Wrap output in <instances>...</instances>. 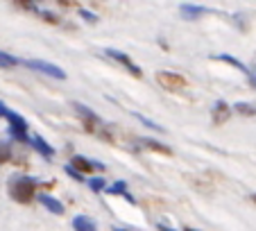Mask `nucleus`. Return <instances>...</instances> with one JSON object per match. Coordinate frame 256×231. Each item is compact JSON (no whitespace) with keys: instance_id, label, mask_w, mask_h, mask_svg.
<instances>
[{"instance_id":"obj_1","label":"nucleus","mask_w":256,"mask_h":231,"mask_svg":"<svg viewBox=\"0 0 256 231\" xmlns=\"http://www.w3.org/2000/svg\"><path fill=\"white\" fill-rule=\"evenodd\" d=\"M0 118H5V120L10 122V134H12V138L20 140V143H30V134H28V132H30V125H28V120H25L20 114L12 111L2 100H0Z\"/></svg>"},{"instance_id":"obj_2","label":"nucleus","mask_w":256,"mask_h":231,"mask_svg":"<svg viewBox=\"0 0 256 231\" xmlns=\"http://www.w3.org/2000/svg\"><path fill=\"white\" fill-rule=\"evenodd\" d=\"M36 179L34 177H14L10 184V195L14 202L20 204H30L36 195Z\"/></svg>"},{"instance_id":"obj_3","label":"nucleus","mask_w":256,"mask_h":231,"mask_svg":"<svg viewBox=\"0 0 256 231\" xmlns=\"http://www.w3.org/2000/svg\"><path fill=\"white\" fill-rule=\"evenodd\" d=\"M20 64L28 68H32V70L41 72V75H48V77H54V80H66V70H64L62 66H57V64H50L46 62V59H20Z\"/></svg>"},{"instance_id":"obj_4","label":"nucleus","mask_w":256,"mask_h":231,"mask_svg":"<svg viewBox=\"0 0 256 231\" xmlns=\"http://www.w3.org/2000/svg\"><path fill=\"white\" fill-rule=\"evenodd\" d=\"M104 54H106V57H112L114 62H118L122 68H125V70H130L134 77H143V70H140V66H136V64L132 62V59L127 57L125 52H120V50H116V48H106Z\"/></svg>"},{"instance_id":"obj_5","label":"nucleus","mask_w":256,"mask_h":231,"mask_svg":"<svg viewBox=\"0 0 256 231\" xmlns=\"http://www.w3.org/2000/svg\"><path fill=\"white\" fill-rule=\"evenodd\" d=\"M156 82H159L164 88H170V91H177V88L186 86L184 77L177 75V72H170V70H159L156 72Z\"/></svg>"},{"instance_id":"obj_6","label":"nucleus","mask_w":256,"mask_h":231,"mask_svg":"<svg viewBox=\"0 0 256 231\" xmlns=\"http://www.w3.org/2000/svg\"><path fill=\"white\" fill-rule=\"evenodd\" d=\"M72 109H75V114H78L80 118L84 120V125L88 127V132H93V127L102 125V118H100V116H98L93 109H88L86 104H82V102H75V104H72Z\"/></svg>"},{"instance_id":"obj_7","label":"nucleus","mask_w":256,"mask_h":231,"mask_svg":"<svg viewBox=\"0 0 256 231\" xmlns=\"http://www.w3.org/2000/svg\"><path fill=\"white\" fill-rule=\"evenodd\" d=\"M68 166H72L78 172H88V170H93V168H96V170H104V166H102L100 161H91V159H86V156H82V154H75Z\"/></svg>"},{"instance_id":"obj_8","label":"nucleus","mask_w":256,"mask_h":231,"mask_svg":"<svg viewBox=\"0 0 256 231\" xmlns=\"http://www.w3.org/2000/svg\"><path fill=\"white\" fill-rule=\"evenodd\" d=\"M30 145H32V148L36 150V152H39L44 159H52V156H54V148L44 138V136H39V134L30 136Z\"/></svg>"},{"instance_id":"obj_9","label":"nucleus","mask_w":256,"mask_h":231,"mask_svg":"<svg viewBox=\"0 0 256 231\" xmlns=\"http://www.w3.org/2000/svg\"><path fill=\"white\" fill-rule=\"evenodd\" d=\"M106 192H109V195H122V198H125L130 204H136L134 195H132V192L127 190V182H122V179H118V182H114L112 186H106Z\"/></svg>"},{"instance_id":"obj_10","label":"nucleus","mask_w":256,"mask_h":231,"mask_svg":"<svg viewBox=\"0 0 256 231\" xmlns=\"http://www.w3.org/2000/svg\"><path fill=\"white\" fill-rule=\"evenodd\" d=\"M179 12H182V16H184L186 20H195L202 14H206V7L193 5V2H184V5H179Z\"/></svg>"},{"instance_id":"obj_11","label":"nucleus","mask_w":256,"mask_h":231,"mask_svg":"<svg viewBox=\"0 0 256 231\" xmlns=\"http://www.w3.org/2000/svg\"><path fill=\"white\" fill-rule=\"evenodd\" d=\"M39 202H41V206L44 208H48L50 213H54V216H64V204L59 202V200H54V198H50V195H39Z\"/></svg>"},{"instance_id":"obj_12","label":"nucleus","mask_w":256,"mask_h":231,"mask_svg":"<svg viewBox=\"0 0 256 231\" xmlns=\"http://www.w3.org/2000/svg\"><path fill=\"white\" fill-rule=\"evenodd\" d=\"M211 59H218V62H224V64H229V66L238 68V70H240V72H245V75L250 77V68H247L242 62H238L236 57H232V54H227V52H220V54H211Z\"/></svg>"},{"instance_id":"obj_13","label":"nucleus","mask_w":256,"mask_h":231,"mask_svg":"<svg viewBox=\"0 0 256 231\" xmlns=\"http://www.w3.org/2000/svg\"><path fill=\"white\" fill-rule=\"evenodd\" d=\"M72 229L75 231H98V224L88 216H75L72 218Z\"/></svg>"},{"instance_id":"obj_14","label":"nucleus","mask_w":256,"mask_h":231,"mask_svg":"<svg viewBox=\"0 0 256 231\" xmlns=\"http://www.w3.org/2000/svg\"><path fill=\"white\" fill-rule=\"evenodd\" d=\"M211 111H213V122H224L229 118V114H232V111H229V104L224 100H218Z\"/></svg>"},{"instance_id":"obj_15","label":"nucleus","mask_w":256,"mask_h":231,"mask_svg":"<svg viewBox=\"0 0 256 231\" xmlns=\"http://www.w3.org/2000/svg\"><path fill=\"white\" fill-rule=\"evenodd\" d=\"M132 116H134V118L140 122V125L148 127V130H154V132H159V134H164V132H166L164 127L159 125V122H154V120H150V118H145V116H140L138 111H132Z\"/></svg>"},{"instance_id":"obj_16","label":"nucleus","mask_w":256,"mask_h":231,"mask_svg":"<svg viewBox=\"0 0 256 231\" xmlns=\"http://www.w3.org/2000/svg\"><path fill=\"white\" fill-rule=\"evenodd\" d=\"M140 145H145V148H150V150H156V152H161V154H170V152H172L168 145L159 143V140H154V138H140Z\"/></svg>"},{"instance_id":"obj_17","label":"nucleus","mask_w":256,"mask_h":231,"mask_svg":"<svg viewBox=\"0 0 256 231\" xmlns=\"http://www.w3.org/2000/svg\"><path fill=\"white\" fill-rule=\"evenodd\" d=\"M232 109L238 111L240 116H256V104L254 102H236Z\"/></svg>"},{"instance_id":"obj_18","label":"nucleus","mask_w":256,"mask_h":231,"mask_svg":"<svg viewBox=\"0 0 256 231\" xmlns=\"http://www.w3.org/2000/svg\"><path fill=\"white\" fill-rule=\"evenodd\" d=\"M18 64H20L18 57L5 52V50H0V68H14V66H18Z\"/></svg>"},{"instance_id":"obj_19","label":"nucleus","mask_w":256,"mask_h":231,"mask_svg":"<svg viewBox=\"0 0 256 231\" xmlns=\"http://www.w3.org/2000/svg\"><path fill=\"white\" fill-rule=\"evenodd\" d=\"M88 188H91L93 192H102V190H106V182L102 177H91L88 179Z\"/></svg>"},{"instance_id":"obj_20","label":"nucleus","mask_w":256,"mask_h":231,"mask_svg":"<svg viewBox=\"0 0 256 231\" xmlns=\"http://www.w3.org/2000/svg\"><path fill=\"white\" fill-rule=\"evenodd\" d=\"M64 170H66V174H68V177H72L75 182H84V174L78 172V170L72 168V166H64Z\"/></svg>"},{"instance_id":"obj_21","label":"nucleus","mask_w":256,"mask_h":231,"mask_svg":"<svg viewBox=\"0 0 256 231\" xmlns=\"http://www.w3.org/2000/svg\"><path fill=\"white\" fill-rule=\"evenodd\" d=\"M36 14H41L44 18H48V23H59V16L52 14V12H48V10H36Z\"/></svg>"},{"instance_id":"obj_22","label":"nucleus","mask_w":256,"mask_h":231,"mask_svg":"<svg viewBox=\"0 0 256 231\" xmlns=\"http://www.w3.org/2000/svg\"><path fill=\"white\" fill-rule=\"evenodd\" d=\"M80 16H82L86 23H96V20H98V16L93 14V12H88V10H80Z\"/></svg>"},{"instance_id":"obj_23","label":"nucleus","mask_w":256,"mask_h":231,"mask_svg":"<svg viewBox=\"0 0 256 231\" xmlns=\"http://www.w3.org/2000/svg\"><path fill=\"white\" fill-rule=\"evenodd\" d=\"M10 154H12V148L7 143H2L0 145V161H7L10 159Z\"/></svg>"},{"instance_id":"obj_24","label":"nucleus","mask_w":256,"mask_h":231,"mask_svg":"<svg viewBox=\"0 0 256 231\" xmlns=\"http://www.w3.org/2000/svg\"><path fill=\"white\" fill-rule=\"evenodd\" d=\"M156 229H159V231H174V229H172V226L164 224V222H159V224H156Z\"/></svg>"},{"instance_id":"obj_25","label":"nucleus","mask_w":256,"mask_h":231,"mask_svg":"<svg viewBox=\"0 0 256 231\" xmlns=\"http://www.w3.org/2000/svg\"><path fill=\"white\" fill-rule=\"evenodd\" d=\"M184 231H198V229H193V226H184Z\"/></svg>"},{"instance_id":"obj_26","label":"nucleus","mask_w":256,"mask_h":231,"mask_svg":"<svg viewBox=\"0 0 256 231\" xmlns=\"http://www.w3.org/2000/svg\"><path fill=\"white\" fill-rule=\"evenodd\" d=\"M252 202H254V204H256V192H254V195H252Z\"/></svg>"},{"instance_id":"obj_27","label":"nucleus","mask_w":256,"mask_h":231,"mask_svg":"<svg viewBox=\"0 0 256 231\" xmlns=\"http://www.w3.org/2000/svg\"><path fill=\"white\" fill-rule=\"evenodd\" d=\"M116 231H127V229H116Z\"/></svg>"}]
</instances>
